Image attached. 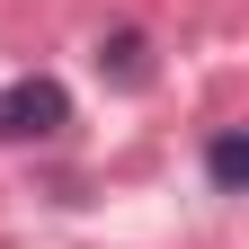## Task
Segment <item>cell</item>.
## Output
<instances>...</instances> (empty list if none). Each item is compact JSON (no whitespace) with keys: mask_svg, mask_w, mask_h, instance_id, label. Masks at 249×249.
<instances>
[{"mask_svg":"<svg viewBox=\"0 0 249 249\" xmlns=\"http://www.w3.org/2000/svg\"><path fill=\"white\" fill-rule=\"evenodd\" d=\"M205 169H213V187L231 196V187L249 178V142H240V134H213V151H205Z\"/></svg>","mask_w":249,"mask_h":249,"instance_id":"obj_2","label":"cell"},{"mask_svg":"<svg viewBox=\"0 0 249 249\" xmlns=\"http://www.w3.org/2000/svg\"><path fill=\"white\" fill-rule=\"evenodd\" d=\"M107 53H116V80H142V45H134V36H116Z\"/></svg>","mask_w":249,"mask_h":249,"instance_id":"obj_3","label":"cell"},{"mask_svg":"<svg viewBox=\"0 0 249 249\" xmlns=\"http://www.w3.org/2000/svg\"><path fill=\"white\" fill-rule=\"evenodd\" d=\"M71 124V98H62V80H9L0 89V142H45V134H62Z\"/></svg>","mask_w":249,"mask_h":249,"instance_id":"obj_1","label":"cell"}]
</instances>
